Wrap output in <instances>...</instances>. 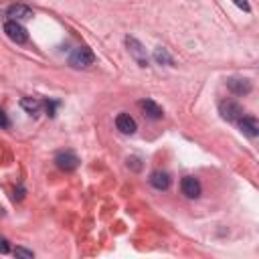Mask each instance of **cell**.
Returning a JSON list of instances; mask_svg holds the SVG:
<instances>
[{
	"label": "cell",
	"mask_w": 259,
	"mask_h": 259,
	"mask_svg": "<svg viewBox=\"0 0 259 259\" xmlns=\"http://www.w3.org/2000/svg\"><path fill=\"white\" fill-rule=\"evenodd\" d=\"M93 63H95V55L89 47H77L69 57V65L75 69H85Z\"/></svg>",
	"instance_id": "obj_1"
},
{
	"label": "cell",
	"mask_w": 259,
	"mask_h": 259,
	"mask_svg": "<svg viewBox=\"0 0 259 259\" xmlns=\"http://www.w3.org/2000/svg\"><path fill=\"white\" fill-rule=\"evenodd\" d=\"M219 114L227 122H239L245 116V110H243L241 104H237L233 100H225V102L219 104Z\"/></svg>",
	"instance_id": "obj_2"
},
{
	"label": "cell",
	"mask_w": 259,
	"mask_h": 259,
	"mask_svg": "<svg viewBox=\"0 0 259 259\" xmlns=\"http://www.w3.org/2000/svg\"><path fill=\"white\" fill-rule=\"evenodd\" d=\"M4 32H6V37L16 45H24L28 41V32L18 20H6L4 22Z\"/></svg>",
	"instance_id": "obj_3"
},
{
	"label": "cell",
	"mask_w": 259,
	"mask_h": 259,
	"mask_svg": "<svg viewBox=\"0 0 259 259\" xmlns=\"http://www.w3.org/2000/svg\"><path fill=\"white\" fill-rule=\"evenodd\" d=\"M126 47L132 55V59L140 65V67H148V55H146V49L144 45L136 39V37H126Z\"/></svg>",
	"instance_id": "obj_4"
},
{
	"label": "cell",
	"mask_w": 259,
	"mask_h": 259,
	"mask_svg": "<svg viewBox=\"0 0 259 259\" xmlns=\"http://www.w3.org/2000/svg\"><path fill=\"white\" fill-rule=\"evenodd\" d=\"M79 156L75 154V152H71V150H65V152H59L57 156H55V164H57V168H61L63 172H73L77 166H79Z\"/></svg>",
	"instance_id": "obj_5"
},
{
	"label": "cell",
	"mask_w": 259,
	"mask_h": 259,
	"mask_svg": "<svg viewBox=\"0 0 259 259\" xmlns=\"http://www.w3.org/2000/svg\"><path fill=\"white\" fill-rule=\"evenodd\" d=\"M180 190L186 199H199L201 197V182L194 178V176H184L180 182Z\"/></svg>",
	"instance_id": "obj_6"
},
{
	"label": "cell",
	"mask_w": 259,
	"mask_h": 259,
	"mask_svg": "<svg viewBox=\"0 0 259 259\" xmlns=\"http://www.w3.org/2000/svg\"><path fill=\"white\" fill-rule=\"evenodd\" d=\"M227 87H229V91L235 93V95H247V93H251L253 85L247 77H229L227 79Z\"/></svg>",
	"instance_id": "obj_7"
},
{
	"label": "cell",
	"mask_w": 259,
	"mask_h": 259,
	"mask_svg": "<svg viewBox=\"0 0 259 259\" xmlns=\"http://www.w3.org/2000/svg\"><path fill=\"white\" fill-rule=\"evenodd\" d=\"M116 128L120 130L122 134H134L136 130H138V126H136V122H134V118L130 116V114H118V118H116Z\"/></svg>",
	"instance_id": "obj_8"
},
{
	"label": "cell",
	"mask_w": 259,
	"mask_h": 259,
	"mask_svg": "<svg viewBox=\"0 0 259 259\" xmlns=\"http://www.w3.org/2000/svg\"><path fill=\"white\" fill-rule=\"evenodd\" d=\"M237 124H239L241 132H243L245 136H249V138H257V136H259V122H257L255 118H251V116H243Z\"/></svg>",
	"instance_id": "obj_9"
},
{
	"label": "cell",
	"mask_w": 259,
	"mask_h": 259,
	"mask_svg": "<svg viewBox=\"0 0 259 259\" xmlns=\"http://www.w3.org/2000/svg\"><path fill=\"white\" fill-rule=\"evenodd\" d=\"M6 14L10 16V20H26V18L32 16V10H30V6L16 2V4H10V6H8Z\"/></svg>",
	"instance_id": "obj_10"
},
{
	"label": "cell",
	"mask_w": 259,
	"mask_h": 259,
	"mask_svg": "<svg viewBox=\"0 0 259 259\" xmlns=\"http://www.w3.org/2000/svg\"><path fill=\"white\" fill-rule=\"evenodd\" d=\"M140 108L144 110V116H148L150 120H160L162 116H164V110H162L154 100H142Z\"/></svg>",
	"instance_id": "obj_11"
},
{
	"label": "cell",
	"mask_w": 259,
	"mask_h": 259,
	"mask_svg": "<svg viewBox=\"0 0 259 259\" xmlns=\"http://www.w3.org/2000/svg\"><path fill=\"white\" fill-rule=\"evenodd\" d=\"M150 184L158 190H166L170 186V176L166 172H162V170H156L150 174Z\"/></svg>",
	"instance_id": "obj_12"
},
{
	"label": "cell",
	"mask_w": 259,
	"mask_h": 259,
	"mask_svg": "<svg viewBox=\"0 0 259 259\" xmlns=\"http://www.w3.org/2000/svg\"><path fill=\"white\" fill-rule=\"evenodd\" d=\"M20 108H22L26 114H30V116H39V114H41V108H43V102L35 100V97H22V100H20Z\"/></svg>",
	"instance_id": "obj_13"
},
{
	"label": "cell",
	"mask_w": 259,
	"mask_h": 259,
	"mask_svg": "<svg viewBox=\"0 0 259 259\" xmlns=\"http://www.w3.org/2000/svg\"><path fill=\"white\" fill-rule=\"evenodd\" d=\"M154 59H156V63H160V65H168V67H174V59H172V55L168 53V49H164V47H158V49L154 51Z\"/></svg>",
	"instance_id": "obj_14"
},
{
	"label": "cell",
	"mask_w": 259,
	"mask_h": 259,
	"mask_svg": "<svg viewBox=\"0 0 259 259\" xmlns=\"http://www.w3.org/2000/svg\"><path fill=\"white\" fill-rule=\"evenodd\" d=\"M128 166L138 172V170H142V162H140L138 156H130V158H128Z\"/></svg>",
	"instance_id": "obj_15"
},
{
	"label": "cell",
	"mask_w": 259,
	"mask_h": 259,
	"mask_svg": "<svg viewBox=\"0 0 259 259\" xmlns=\"http://www.w3.org/2000/svg\"><path fill=\"white\" fill-rule=\"evenodd\" d=\"M14 255H16V257H26V259L35 257V253L28 251V249H24V247H16V249H14Z\"/></svg>",
	"instance_id": "obj_16"
},
{
	"label": "cell",
	"mask_w": 259,
	"mask_h": 259,
	"mask_svg": "<svg viewBox=\"0 0 259 259\" xmlns=\"http://www.w3.org/2000/svg\"><path fill=\"white\" fill-rule=\"evenodd\" d=\"M0 128H4V130L10 128V120L6 118V114H4L2 110H0Z\"/></svg>",
	"instance_id": "obj_17"
},
{
	"label": "cell",
	"mask_w": 259,
	"mask_h": 259,
	"mask_svg": "<svg viewBox=\"0 0 259 259\" xmlns=\"http://www.w3.org/2000/svg\"><path fill=\"white\" fill-rule=\"evenodd\" d=\"M43 106L47 108V114H49V116H55V108H57L59 104H57V102H45Z\"/></svg>",
	"instance_id": "obj_18"
},
{
	"label": "cell",
	"mask_w": 259,
	"mask_h": 259,
	"mask_svg": "<svg viewBox=\"0 0 259 259\" xmlns=\"http://www.w3.org/2000/svg\"><path fill=\"white\" fill-rule=\"evenodd\" d=\"M233 2H235L239 8H243L245 12H249V10H251V6H249V2H247V0H233Z\"/></svg>",
	"instance_id": "obj_19"
},
{
	"label": "cell",
	"mask_w": 259,
	"mask_h": 259,
	"mask_svg": "<svg viewBox=\"0 0 259 259\" xmlns=\"http://www.w3.org/2000/svg\"><path fill=\"white\" fill-rule=\"evenodd\" d=\"M10 247H8V241L6 239H0V253H8Z\"/></svg>",
	"instance_id": "obj_20"
},
{
	"label": "cell",
	"mask_w": 259,
	"mask_h": 259,
	"mask_svg": "<svg viewBox=\"0 0 259 259\" xmlns=\"http://www.w3.org/2000/svg\"><path fill=\"white\" fill-rule=\"evenodd\" d=\"M22 197H24V188H22V186H18V192H14V199H16V201H20Z\"/></svg>",
	"instance_id": "obj_21"
}]
</instances>
